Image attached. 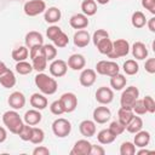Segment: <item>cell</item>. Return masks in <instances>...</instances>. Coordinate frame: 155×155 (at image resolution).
I'll use <instances>...</instances> for the list:
<instances>
[{
    "label": "cell",
    "mask_w": 155,
    "mask_h": 155,
    "mask_svg": "<svg viewBox=\"0 0 155 155\" xmlns=\"http://www.w3.org/2000/svg\"><path fill=\"white\" fill-rule=\"evenodd\" d=\"M35 85H36V87L44 93V94H53V93H56V91H57V88H58V84H57V81L53 79V78H51V76H48L47 74H45V73H39L36 76H35Z\"/></svg>",
    "instance_id": "cell-1"
},
{
    "label": "cell",
    "mask_w": 155,
    "mask_h": 155,
    "mask_svg": "<svg viewBox=\"0 0 155 155\" xmlns=\"http://www.w3.org/2000/svg\"><path fill=\"white\" fill-rule=\"evenodd\" d=\"M2 122L7 127V130L11 133H15V134H18L19 130L23 126V121H22L19 114L15 109L13 110H7V111L4 113V115H2Z\"/></svg>",
    "instance_id": "cell-2"
},
{
    "label": "cell",
    "mask_w": 155,
    "mask_h": 155,
    "mask_svg": "<svg viewBox=\"0 0 155 155\" xmlns=\"http://www.w3.org/2000/svg\"><path fill=\"white\" fill-rule=\"evenodd\" d=\"M130 52V44L127 40L125 39H117L115 41H113V47L111 51L107 54L109 58L115 59V58H120V57H125L127 56Z\"/></svg>",
    "instance_id": "cell-3"
},
{
    "label": "cell",
    "mask_w": 155,
    "mask_h": 155,
    "mask_svg": "<svg viewBox=\"0 0 155 155\" xmlns=\"http://www.w3.org/2000/svg\"><path fill=\"white\" fill-rule=\"evenodd\" d=\"M139 97V91L137 87L134 86H130L127 87L122 93H121V97H120V104L122 108H130L132 109V105L133 103L138 99Z\"/></svg>",
    "instance_id": "cell-4"
},
{
    "label": "cell",
    "mask_w": 155,
    "mask_h": 155,
    "mask_svg": "<svg viewBox=\"0 0 155 155\" xmlns=\"http://www.w3.org/2000/svg\"><path fill=\"white\" fill-rule=\"evenodd\" d=\"M52 131L56 137L64 138V137L69 136V133L71 131V124L67 119H63V117L56 119L52 124Z\"/></svg>",
    "instance_id": "cell-5"
},
{
    "label": "cell",
    "mask_w": 155,
    "mask_h": 155,
    "mask_svg": "<svg viewBox=\"0 0 155 155\" xmlns=\"http://www.w3.org/2000/svg\"><path fill=\"white\" fill-rule=\"evenodd\" d=\"M24 13L29 17H35L46 10V4L44 0H29L23 6Z\"/></svg>",
    "instance_id": "cell-6"
},
{
    "label": "cell",
    "mask_w": 155,
    "mask_h": 155,
    "mask_svg": "<svg viewBox=\"0 0 155 155\" xmlns=\"http://www.w3.org/2000/svg\"><path fill=\"white\" fill-rule=\"evenodd\" d=\"M96 71L98 74H101V75L114 76L117 73H120V68L113 61H99L96 64Z\"/></svg>",
    "instance_id": "cell-7"
},
{
    "label": "cell",
    "mask_w": 155,
    "mask_h": 155,
    "mask_svg": "<svg viewBox=\"0 0 155 155\" xmlns=\"http://www.w3.org/2000/svg\"><path fill=\"white\" fill-rule=\"evenodd\" d=\"M62 105H63V109H64V113H71L76 109L78 107V97L71 93V92H67V93H63L59 98Z\"/></svg>",
    "instance_id": "cell-8"
},
{
    "label": "cell",
    "mask_w": 155,
    "mask_h": 155,
    "mask_svg": "<svg viewBox=\"0 0 155 155\" xmlns=\"http://www.w3.org/2000/svg\"><path fill=\"white\" fill-rule=\"evenodd\" d=\"M48 68H50V73L52 76L61 78V76H64L67 74L68 64L62 59H54V61H52V63L50 64Z\"/></svg>",
    "instance_id": "cell-9"
},
{
    "label": "cell",
    "mask_w": 155,
    "mask_h": 155,
    "mask_svg": "<svg viewBox=\"0 0 155 155\" xmlns=\"http://www.w3.org/2000/svg\"><path fill=\"white\" fill-rule=\"evenodd\" d=\"M114 99V92L107 86H102L96 91V101L101 104H109Z\"/></svg>",
    "instance_id": "cell-10"
},
{
    "label": "cell",
    "mask_w": 155,
    "mask_h": 155,
    "mask_svg": "<svg viewBox=\"0 0 155 155\" xmlns=\"http://www.w3.org/2000/svg\"><path fill=\"white\" fill-rule=\"evenodd\" d=\"M7 103L8 105L15 109V110H19L22 109L24 105H25V97L22 92L19 91H15L12 92L10 96H8V99H7Z\"/></svg>",
    "instance_id": "cell-11"
},
{
    "label": "cell",
    "mask_w": 155,
    "mask_h": 155,
    "mask_svg": "<svg viewBox=\"0 0 155 155\" xmlns=\"http://www.w3.org/2000/svg\"><path fill=\"white\" fill-rule=\"evenodd\" d=\"M93 121L97 124H105L111 117V111L107 107H97L93 110Z\"/></svg>",
    "instance_id": "cell-12"
},
{
    "label": "cell",
    "mask_w": 155,
    "mask_h": 155,
    "mask_svg": "<svg viewBox=\"0 0 155 155\" xmlns=\"http://www.w3.org/2000/svg\"><path fill=\"white\" fill-rule=\"evenodd\" d=\"M24 42H25V46L30 50L31 47L34 46H39V45H44V38H42V34L39 33V31H35V30H31L29 33H27L25 38H24Z\"/></svg>",
    "instance_id": "cell-13"
},
{
    "label": "cell",
    "mask_w": 155,
    "mask_h": 155,
    "mask_svg": "<svg viewBox=\"0 0 155 155\" xmlns=\"http://www.w3.org/2000/svg\"><path fill=\"white\" fill-rule=\"evenodd\" d=\"M91 143L86 139H80L78 140L73 149L70 150V155H90L91 153Z\"/></svg>",
    "instance_id": "cell-14"
},
{
    "label": "cell",
    "mask_w": 155,
    "mask_h": 155,
    "mask_svg": "<svg viewBox=\"0 0 155 155\" xmlns=\"http://www.w3.org/2000/svg\"><path fill=\"white\" fill-rule=\"evenodd\" d=\"M73 41H74V45H75L76 47L82 48V47H86V46L90 44L91 36H90L88 31H86V30H84V29H80V30H78V31L74 34Z\"/></svg>",
    "instance_id": "cell-15"
},
{
    "label": "cell",
    "mask_w": 155,
    "mask_h": 155,
    "mask_svg": "<svg viewBox=\"0 0 155 155\" xmlns=\"http://www.w3.org/2000/svg\"><path fill=\"white\" fill-rule=\"evenodd\" d=\"M96 79H97V74H96V70H93V69H84L79 78L80 84L84 87L92 86L96 82Z\"/></svg>",
    "instance_id": "cell-16"
},
{
    "label": "cell",
    "mask_w": 155,
    "mask_h": 155,
    "mask_svg": "<svg viewBox=\"0 0 155 155\" xmlns=\"http://www.w3.org/2000/svg\"><path fill=\"white\" fill-rule=\"evenodd\" d=\"M79 130L84 137H86V138L93 137L96 134V122L92 120H84L80 122Z\"/></svg>",
    "instance_id": "cell-17"
},
{
    "label": "cell",
    "mask_w": 155,
    "mask_h": 155,
    "mask_svg": "<svg viewBox=\"0 0 155 155\" xmlns=\"http://www.w3.org/2000/svg\"><path fill=\"white\" fill-rule=\"evenodd\" d=\"M68 67L73 70H81L82 68H85L86 64V59L82 54L79 53H74L68 58Z\"/></svg>",
    "instance_id": "cell-18"
},
{
    "label": "cell",
    "mask_w": 155,
    "mask_h": 155,
    "mask_svg": "<svg viewBox=\"0 0 155 155\" xmlns=\"http://www.w3.org/2000/svg\"><path fill=\"white\" fill-rule=\"evenodd\" d=\"M69 24L74 29H84V28H86L88 25L87 16H85L84 13H76V15L70 17Z\"/></svg>",
    "instance_id": "cell-19"
},
{
    "label": "cell",
    "mask_w": 155,
    "mask_h": 155,
    "mask_svg": "<svg viewBox=\"0 0 155 155\" xmlns=\"http://www.w3.org/2000/svg\"><path fill=\"white\" fill-rule=\"evenodd\" d=\"M23 119H24V122H25L27 125L35 126V125H38V124L41 121L42 115H41V113H40L38 109H30V110L25 111Z\"/></svg>",
    "instance_id": "cell-20"
},
{
    "label": "cell",
    "mask_w": 155,
    "mask_h": 155,
    "mask_svg": "<svg viewBox=\"0 0 155 155\" xmlns=\"http://www.w3.org/2000/svg\"><path fill=\"white\" fill-rule=\"evenodd\" d=\"M47 103H48L47 98L41 93H33L31 97H30V105L34 109L44 110L47 107Z\"/></svg>",
    "instance_id": "cell-21"
},
{
    "label": "cell",
    "mask_w": 155,
    "mask_h": 155,
    "mask_svg": "<svg viewBox=\"0 0 155 155\" xmlns=\"http://www.w3.org/2000/svg\"><path fill=\"white\" fill-rule=\"evenodd\" d=\"M134 139H133V144L138 148H145L149 142H150V133L148 131H138L137 133H134Z\"/></svg>",
    "instance_id": "cell-22"
},
{
    "label": "cell",
    "mask_w": 155,
    "mask_h": 155,
    "mask_svg": "<svg viewBox=\"0 0 155 155\" xmlns=\"http://www.w3.org/2000/svg\"><path fill=\"white\" fill-rule=\"evenodd\" d=\"M132 54H133V57H134L136 59L143 61V59H145L147 56H148V48H147V46H145L143 42L137 41V42H134L133 46H132Z\"/></svg>",
    "instance_id": "cell-23"
},
{
    "label": "cell",
    "mask_w": 155,
    "mask_h": 155,
    "mask_svg": "<svg viewBox=\"0 0 155 155\" xmlns=\"http://www.w3.org/2000/svg\"><path fill=\"white\" fill-rule=\"evenodd\" d=\"M0 84L5 87V88H11L16 85V76L13 74L12 70H10L7 68L6 71H4L1 75H0Z\"/></svg>",
    "instance_id": "cell-24"
},
{
    "label": "cell",
    "mask_w": 155,
    "mask_h": 155,
    "mask_svg": "<svg viewBox=\"0 0 155 155\" xmlns=\"http://www.w3.org/2000/svg\"><path fill=\"white\" fill-rule=\"evenodd\" d=\"M44 17H45V21L47 23L54 24L61 19L62 12L58 7H48L47 10H45V16Z\"/></svg>",
    "instance_id": "cell-25"
},
{
    "label": "cell",
    "mask_w": 155,
    "mask_h": 155,
    "mask_svg": "<svg viewBox=\"0 0 155 155\" xmlns=\"http://www.w3.org/2000/svg\"><path fill=\"white\" fill-rule=\"evenodd\" d=\"M31 65H33V69H35L36 71L41 73L46 69L47 67V59L45 57V53H41V54H38L35 57L31 58Z\"/></svg>",
    "instance_id": "cell-26"
},
{
    "label": "cell",
    "mask_w": 155,
    "mask_h": 155,
    "mask_svg": "<svg viewBox=\"0 0 155 155\" xmlns=\"http://www.w3.org/2000/svg\"><path fill=\"white\" fill-rule=\"evenodd\" d=\"M143 127V120L139 116H132V119L130 120V122L125 126V130H127L130 133H137L138 131H140Z\"/></svg>",
    "instance_id": "cell-27"
},
{
    "label": "cell",
    "mask_w": 155,
    "mask_h": 155,
    "mask_svg": "<svg viewBox=\"0 0 155 155\" xmlns=\"http://www.w3.org/2000/svg\"><path fill=\"white\" fill-rule=\"evenodd\" d=\"M126 82H127V79L120 73H117L114 76H110V86L116 91L122 90L126 86Z\"/></svg>",
    "instance_id": "cell-28"
},
{
    "label": "cell",
    "mask_w": 155,
    "mask_h": 155,
    "mask_svg": "<svg viewBox=\"0 0 155 155\" xmlns=\"http://www.w3.org/2000/svg\"><path fill=\"white\" fill-rule=\"evenodd\" d=\"M81 11L85 16H93L97 12V4L94 0H84L81 2Z\"/></svg>",
    "instance_id": "cell-29"
},
{
    "label": "cell",
    "mask_w": 155,
    "mask_h": 155,
    "mask_svg": "<svg viewBox=\"0 0 155 155\" xmlns=\"http://www.w3.org/2000/svg\"><path fill=\"white\" fill-rule=\"evenodd\" d=\"M131 23L134 28H143L145 24H147V18H145V15L140 11H136L132 13V17H131Z\"/></svg>",
    "instance_id": "cell-30"
},
{
    "label": "cell",
    "mask_w": 155,
    "mask_h": 155,
    "mask_svg": "<svg viewBox=\"0 0 155 155\" xmlns=\"http://www.w3.org/2000/svg\"><path fill=\"white\" fill-rule=\"evenodd\" d=\"M115 138H116V136H114V134L110 132L109 128L102 130V131H99L98 134H97V139H98V142H99L101 144H110V143H113V142L115 140Z\"/></svg>",
    "instance_id": "cell-31"
},
{
    "label": "cell",
    "mask_w": 155,
    "mask_h": 155,
    "mask_svg": "<svg viewBox=\"0 0 155 155\" xmlns=\"http://www.w3.org/2000/svg\"><path fill=\"white\" fill-rule=\"evenodd\" d=\"M134 114H133V111H132V109H130V108H120L119 109V111H117V116H119V122L120 124H122L124 126H126L128 122H130V120L132 119V116H133Z\"/></svg>",
    "instance_id": "cell-32"
},
{
    "label": "cell",
    "mask_w": 155,
    "mask_h": 155,
    "mask_svg": "<svg viewBox=\"0 0 155 155\" xmlns=\"http://www.w3.org/2000/svg\"><path fill=\"white\" fill-rule=\"evenodd\" d=\"M28 54H29V51H28L27 46H19V47H17L12 51V58L16 62L25 61L28 58Z\"/></svg>",
    "instance_id": "cell-33"
},
{
    "label": "cell",
    "mask_w": 155,
    "mask_h": 155,
    "mask_svg": "<svg viewBox=\"0 0 155 155\" xmlns=\"http://www.w3.org/2000/svg\"><path fill=\"white\" fill-rule=\"evenodd\" d=\"M139 70V65L134 59H127L124 63V71L126 75H136Z\"/></svg>",
    "instance_id": "cell-34"
},
{
    "label": "cell",
    "mask_w": 155,
    "mask_h": 155,
    "mask_svg": "<svg viewBox=\"0 0 155 155\" xmlns=\"http://www.w3.org/2000/svg\"><path fill=\"white\" fill-rule=\"evenodd\" d=\"M97 50L102 53V54H108L110 51H111V47H113V41L109 39V38H105L103 40H101L97 45H96Z\"/></svg>",
    "instance_id": "cell-35"
},
{
    "label": "cell",
    "mask_w": 155,
    "mask_h": 155,
    "mask_svg": "<svg viewBox=\"0 0 155 155\" xmlns=\"http://www.w3.org/2000/svg\"><path fill=\"white\" fill-rule=\"evenodd\" d=\"M16 71L19 74V75H28L33 71V65L25 61H21V62H17L16 64Z\"/></svg>",
    "instance_id": "cell-36"
},
{
    "label": "cell",
    "mask_w": 155,
    "mask_h": 155,
    "mask_svg": "<svg viewBox=\"0 0 155 155\" xmlns=\"http://www.w3.org/2000/svg\"><path fill=\"white\" fill-rule=\"evenodd\" d=\"M44 139H45L44 131L39 127H33V133H31V138L29 142H31L33 144H41Z\"/></svg>",
    "instance_id": "cell-37"
},
{
    "label": "cell",
    "mask_w": 155,
    "mask_h": 155,
    "mask_svg": "<svg viewBox=\"0 0 155 155\" xmlns=\"http://www.w3.org/2000/svg\"><path fill=\"white\" fill-rule=\"evenodd\" d=\"M52 41H53V44H54L56 47H61V48H62V47H65V46L69 44L68 35H67L63 30H62V31H61V33H59Z\"/></svg>",
    "instance_id": "cell-38"
},
{
    "label": "cell",
    "mask_w": 155,
    "mask_h": 155,
    "mask_svg": "<svg viewBox=\"0 0 155 155\" xmlns=\"http://www.w3.org/2000/svg\"><path fill=\"white\" fill-rule=\"evenodd\" d=\"M31 133H33V127L30 126V125H24L23 124V126H22V128L19 130V132H18V136H19V138L22 139V140H30V138H31Z\"/></svg>",
    "instance_id": "cell-39"
},
{
    "label": "cell",
    "mask_w": 155,
    "mask_h": 155,
    "mask_svg": "<svg viewBox=\"0 0 155 155\" xmlns=\"http://www.w3.org/2000/svg\"><path fill=\"white\" fill-rule=\"evenodd\" d=\"M121 155H134L136 154V145L131 142H124L120 147Z\"/></svg>",
    "instance_id": "cell-40"
},
{
    "label": "cell",
    "mask_w": 155,
    "mask_h": 155,
    "mask_svg": "<svg viewBox=\"0 0 155 155\" xmlns=\"http://www.w3.org/2000/svg\"><path fill=\"white\" fill-rule=\"evenodd\" d=\"M44 53H45V57L48 61H53L57 56V48L54 45H50V44H46L44 45Z\"/></svg>",
    "instance_id": "cell-41"
},
{
    "label": "cell",
    "mask_w": 155,
    "mask_h": 155,
    "mask_svg": "<svg viewBox=\"0 0 155 155\" xmlns=\"http://www.w3.org/2000/svg\"><path fill=\"white\" fill-rule=\"evenodd\" d=\"M105 38H109V34H108V31L107 30H104V29H97L94 33H93V36H92V41H93V44H94V46L101 41V40H103V39H105Z\"/></svg>",
    "instance_id": "cell-42"
},
{
    "label": "cell",
    "mask_w": 155,
    "mask_h": 155,
    "mask_svg": "<svg viewBox=\"0 0 155 155\" xmlns=\"http://www.w3.org/2000/svg\"><path fill=\"white\" fill-rule=\"evenodd\" d=\"M132 111L138 114V115H144L147 113V109H145V105L143 103V99H137L133 105H132Z\"/></svg>",
    "instance_id": "cell-43"
},
{
    "label": "cell",
    "mask_w": 155,
    "mask_h": 155,
    "mask_svg": "<svg viewBox=\"0 0 155 155\" xmlns=\"http://www.w3.org/2000/svg\"><path fill=\"white\" fill-rule=\"evenodd\" d=\"M109 130H110V132L114 134V136H120L124 131H125V126L122 125V124H120L119 121H113L111 124H110V126H109Z\"/></svg>",
    "instance_id": "cell-44"
},
{
    "label": "cell",
    "mask_w": 155,
    "mask_h": 155,
    "mask_svg": "<svg viewBox=\"0 0 155 155\" xmlns=\"http://www.w3.org/2000/svg\"><path fill=\"white\" fill-rule=\"evenodd\" d=\"M50 110H51V113H52L53 115H62V114L64 113L63 105H62V103H61L59 99H58V101H54V102L51 103V105H50Z\"/></svg>",
    "instance_id": "cell-45"
},
{
    "label": "cell",
    "mask_w": 155,
    "mask_h": 155,
    "mask_svg": "<svg viewBox=\"0 0 155 155\" xmlns=\"http://www.w3.org/2000/svg\"><path fill=\"white\" fill-rule=\"evenodd\" d=\"M143 103H144V105H145L147 113L153 114V113L155 111V102H154V99H153L151 96H145V97L143 98Z\"/></svg>",
    "instance_id": "cell-46"
},
{
    "label": "cell",
    "mask_w": 155,
    "mask_h": 155,
    "mask_svg": "<svg viewBox=\"0 0 155 155\" xmlns=\"http://www.w3.org/2000/svg\"><path fill=\"white\" fill-rule=\"evenodd\" d=\"M61 31H62V29H61L58 25H51V27L47 28V30H46V35H47V38H48L50 40H53Z\"/></svg>",
    "instance_id": "cell-47"
},
{
    "label": "cell",
    "mask_w": 155,
    "mask_h": 155,
    "mask_svg": "<svg viewBox=\"0 0 155 155\" xmlns=\"http://www.w3.org/2000/svg\"><path fill=\"white\" fill-rule=\"evenodd\" d=\"M142 6L151 15H155V0H142Z\"/></svg>",
    "instance_id": "cell-48"
},
{
    "label": "cell",
    "mask_w": 155,
    "mask_h": 155,
    "mask_svg": "<svg viewBox=\"0 0 155 155\" xmlns=\"http://www.w3.org/2000/svg\"><path fill=\"white\" fill-rule=\"evenodd\" d=\"M144 68H145V70L149 74H154L155 73V58L147 59L145 61V64H144Z\"/></svg>",
    "instance_id": "cell-49"
},
{
    "label": "cell",
    "mask_w": 155,
    "mask_h": 155,
    "mask_svg": "<svg viewBox=\"0 0 155 155\" xmlns=\"http://www.w3.org/2000/svg\"><path fill=\"white\" fill-rule=\"evenodd\" d=\"M48 154H50L48 148H46L44 145H39L33 150V155H48Z\"/></svg>",
    "instance_id": "cell-50"
},
{
    "label": "cell",
    "mask_w": 155,
    "mask_h": 155,
    "mask_svg": "<svg viewBox=\"0 0 155 155\" xmlns=\"http://www.w3.org/2000/svg\"><path fill=\"white\" fill-rule=\"evenodd\" d=\"M105 154V150L101 147V145H91V153L90 155H104Z\"/></svg>",
    "instance_id": "cell-51"
},
{
    "label": "cell",
    "mask_w": 155,
    "mask_h": 155,
    "mask_svg": "<svg viewBox=\"0 0 155 155\" xmlns=\"http://www.w3.org/2000/svg\"><path fill=\"white\" fill-rule=\"evenodd\" d=\"M6 138H7V132H6V130L0 126V143L5 142Z\"/></svg>",
    "instance_id": "cell-52"
},
{
    "label": "cell",
    "mask_w": 155,
    "mask_h": 155,
    "mask_svg": "<svg viewBox=\"0 0 155 155\" xmlns=\"http://www.w3.org/2000/svg\"><path fill=\"white\" fill-rule=\"evenodd\" d=\"M148 28H149L150 31L155 33V18H154V17L149 19V22H148Z\"/></svg>",
    "instance_id": "cell-53"
},
{
    "label": "cell",
    "mask_w": 155,
    "mask_h": 155,
    "mask_svg": "<svg viewBox=\"0 0 155 155\" xmlns=\"http://www.w3.org/2000/svg\"><path fill=\"white\" fill-rule=\"evenodd\" d=\"M7 70V67H6V64L4 63V62H1L0 61V75L4 73V71H6Z\"/></svg>",
    "instance_id": "cell-54"
},
{
    "label": "cell",
    "mask_w": 155,
    "mask_h": 155,
    "mask_svg": "<svg viewBox=\"0 0 155 155\" xmlns=\"http://www.w3.org/2000/svg\"><path fill=\"white\" fill-rule=\"evenodd\" d=\"M149 153H151V151H150V150H148V149H142V150L137 151V154H138V155H143V154H149Z\"/></svg>",
    "instance_id": "cell-55"
},
{
    "label": "cell",
    "mask_w": 155,
    "mask_h": 155,
    "mask_svg": "<svg viewBox=\"0 0 155 155\" xmlns=\"http://www.w3.org/2000/svg\"><path fill=\"white\" fill-rule=\"evenodd\" d=\"M110 0H97V2L98 4H101V5H105V4H108Z\"/></svg>",
    "instance_id": "cell-56"
}]
</instances>
